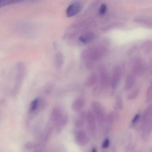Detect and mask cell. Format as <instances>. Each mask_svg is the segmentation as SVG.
Listing matches in <instances>:
<instances>
[{"label":"cell","mask_w":152,"mask_h":152,"mask_svg":"<svg viewBox=\"0 0 152 152\" xmlns=\"http://www.w3.org/2000/svg\"><path fill=\"white\" fill-rule=\"evenodd\" d=\"M91 108L99 126H102L104 125L106 117L103 106L99 102L94 101L92 104Z\"/></svg>","instance_id":"cell-1"},{"label":"cell","mask_w":152,"mask_h":152,"mask_svg":"<svg viewBox=\"0 0 152 152\" xmlns=\"http://www.w3.org/2000/svg\"><path fill=\"white\" fill-rule=\"evenodd\" d=\"M86 122L89 134L94 137L96 135L97 132V120L93 112L88 111L86 113Z\"/></svg>","instance_id":"cell-2"},{"label":"cell","mask_w":152,"mask_h":152,"mask_svg":"<svg viewBox=\"0 0 152 152\" xmlns=\"http://www.w3.org/2000/svg\"><path fill=\"white\" fill-rule=\"evenodd\" d=\"M83 4L80 1H75L68 7L66 10V14L68 17H73L81 11Z\"/></svg>","instance_id":"cell-3"},{"label":"cell","mask_w":152,"mask_h":152,"mask_svg":"<svg viewBox=\"0 0 152 152\" xmlns=\"http://www.w3.org/2000/svg\"><path fill=\"white\" fill-rule=\"evenodd\" d=\"M75 141L80 146H85L89 142V138L84 130H80L76 133Z\"/></svg>","instance_id":"cell-4"},{"label":"cell","mask_w":152,"mask_h":152,"mask_svg":"<svg viewBox=\"0 0 152 152\" xmlns=\"http://www.w3.org/2000/svg\"><path fill=\"white\" fill-rule=\"evenodd\" d=\"M63 114L64 113L60 108L59 107H55L52 112L51 116L52 121L54 124H56L63 116Z\"/></svg>","instance_id":"cell-5"},{"label":"cell","mask_w":152,"mask_h":152,"mask_svg":"<svg viewBox=\"0 0 152 152\" xmlns=\"http://www.w3.org/2000/svg\"><path fill=\"white\" fill-rule=\"evenodd\" d=\"M85 105V101L82 98L76 99L72 104V109L75 112H80Z\"/></svg>","instance_id":"cell-6"},{"label":"cell","mask_w":152,"mask_h":152,"mask_svg":"<svg viewBox=\"0 0 152 152\" xmlns=\"http://www.w3.org/2000/svg\"><path fill=\"white\" fill-rule=\"evenodd\" d=\"M121 76V72L120 69L118 68H115L113 70L112 78V86L113 88H115L117 86L120 79Z\"/></svg>","instance_id":"cell-7"},{"label":"cell","mask_w":152,"mask_h":152,"mask_svg":"<svg viewBox=\"0 0 152 152\" xmlns=\"http://www.w3.org/2000/svg\"><path fill=\"white\" fill-rule=\"evenodd\" d=\"M68 121V117L66 114H63L60 119L56 123V130L58 132H60L66 126Z\"/></svg>","instance_id":"cell-8"},{"label":"cell","mask_w":152,"mask_h":152,"mask_svg":"<svg viewBox=\"0 0 152 152\" xmlns=\"http://www.w3.org/2000/svg\"><path fill=\"white\" fill-rule=\"evenodd\" d=\"M86 113L84 111L80 112L75 121V126L77 128L82 127L86 121Z\"/></svg>","instance_id":"cell-9"},{"label":"cell","mask_w":152,"mask_h":152,"mask_svg":"<svg viewBox=\"0 0 152 152\" xmlns=\"http://www.w3.org/2000/svg\"><path fill=\"white\" fill-rule=\"evenodd\" d=\"M95 38V35L92 32L86 33L80 37L79 40L81 43L84 44L92 42Z\"/></svg>","instance_id":"cell-10"},{"label":"cell","mask_w":152,"mask_h":152,"mask_svg":"<svg viewBox=\"0 0 152 152\" xmlns=\"http://www.w3.org/2000/svg\"><path fill=\"white\" fill-rule=\"evenodd\" d=\"M97 76L96 73H93L90 74L85 81V85L88 87L94 86L97 81Z\"/></svg>","instance_id":"cell-11"},{"label":"cell","mask_w":152,"mask_h":152,"mask_svg":"<svg viewBox=\"0 0 152 152\" xmlns=\"http://www.w3.org/2000/svg\"><path fill=\"white\" fill-rule=\"evenodd\" d=\"M64 62V57L60 52H58L55 56V64L58 68H61Z\"/></svg>","instance_id":"cell-12"},{"label":"cell","mask_w":152,"mask_h":152,"mask_svg":"<svg viewBox=\"0 0 152 152\" xmlns=\"http://www.w3.org/2000/svg\"><path fill=\"white\" fill-rule=\"evenodd\" d=\"M100 78L101 83L103 85H106L108 81V74L106 70L104 68H101L100 71Z\"/></svg>","instance_id":"cell-13"},{"label":"cell","mask_w":152,"mask_h":152,"mask_svg":"<svg viewBox=\"0 0 152 152\" xmlns=\"http://www.w3.org/2000/svg\"><path fill=\"white\" fill-rule=\"evenodd\" d=\"M41 100L40 98H37L32 101L30 105V111L31 112H34L37 110L40 106L41 104Z\"/></svg>","instance_id":"cell-14"},{"label":"cell","mask_w":152,"mask_h":152,"mask_svg":"<svg viewBox=\"0 0 152 152\" xmlns=\"http://www.w3.org/2000/svg\"><path fill=\"white\" fill-rule=\"evenodd\" d=\"M107 6L105 4H103L101 6L99 9V13L100 15H102L105 14V12L107 11Z\"/></svg>","instance_id":"cell-15"},{"label":"cell","mask_w":152,"mask_h":152,"mask_svg":"<svg viewBox=\"0 0 152 152\" xmlns=\"http://www.w3.org/2000/svg\"><path fill=\"white\" fill-rule=\"evenodd\" d=\"M110 144V141L108 138H106L105 140L104 141L102 145V148L104 149H106L109 147Z\"/></svg>","instance_id":"cell-16"},{"label":"cell","mask_w":152,"mask_h":152,"mask_svg":"<svg viewBox=\"0 0 152 152\" xmlns=\"http://www.w3.org/2000/svg\"><path fill=\"white\" fill-rule=\"evenodd\" d=\"M139 117H140V115H139V114H137L136 116H135L134 117L133 119L132 123H135L136 122H137V120H139Z\"/></svg>","instance_id":"cell-17"},{"label":"cell","mask_w":152,"mask_h":152,"mask_svg":"<svg viewBox=\"0 0 152 152\" xmlns=\"http://www.w3.org/2000/svg\"><path fill=\"white\" fill-rule=\"evenodd\" d=\"M92 152H97V150H96V148H93L92 150Z\"/></svg>","instance_id":"cell-18"},{"label":"cell","mask_w":152,"mask_h":152,"mask_svg":"<svg viewBox=\"0 0 152 152\" xmlns=\"http://www.w3.org/2000/svg\"><path fill=\"white\" fill-rule=\"evenodd\" d=\"M106 152V151H104V152Z\"/></svg>","instance_id":"cell-19"}]
</instances>
